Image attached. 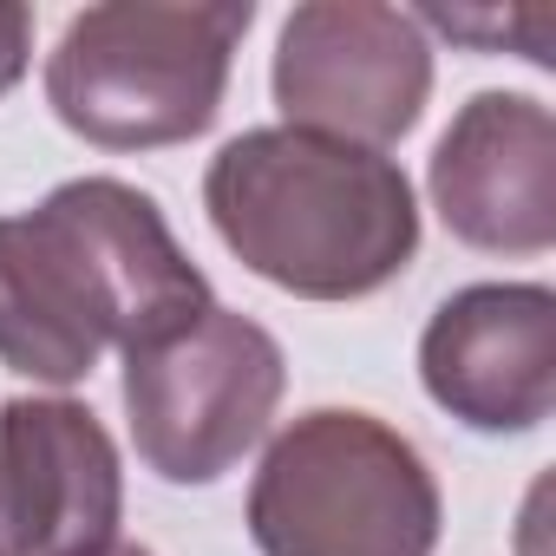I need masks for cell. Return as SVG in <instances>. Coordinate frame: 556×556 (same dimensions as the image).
<instances>
[{"label": "cell", "instance_id": "cell-1", "mask_svg": "<svg viewBox=\"0 0 556 556\" xmlns=\"http://www.w3.org/2000/svg\"><path fill=\"white\" fill-rule=\"evenodd\" d=\"M203 308H216L203 268L125 177H73L0 216V367L40 387H79L105 348H157Z\"/></svg>", "mask_w": 556, "mask_h": 556}, {"label": "cell", "instance_id": "cell-2", "mask_svg": "<svg viewBox=\"0 0 556 556\" xmlns=\"http://www.w3.org/2000/svg\"><path fill=\"white\" fill-rule=\"evenodd\" d=\"M223 249L295 302H367L419 255V203L400 157L295 125H255L203 170Z\"/></svg>", "mask_w": 556, "mask_h": 556}, {"label": "cell", "instance_id": "cell-3", "mask_svg": "<svg viewBox=\"0 0 556 556\" xmlns=\"http://www.w3.org/2000/svg\"><path fill=\"white\" fill-rule=\"evenodd\" d=\"M249 0H105L47 53L53 118L99 151H164L216 125Z\"/></svg>", "mask_w": 556, "mask_h": 556}, {"label": "cell", "instance_id": "cell-4", "mask_svg": "<svg viewBox=\"0 0 556 556\" xmlns=\"http://www.w3.org/2000/svg\"><path fill=\"white\" fill-rule=\"evenodd\" d=\"M439 523L432 465L361 406L289 419L249 484V536L262 556H432Z\"/></svg>", "mask_w": 556, "mask_h": 556}, {"label": "cell", "instance_id": "cell-5", "mask_svg": "<svg viewBox=\"0 0 556 556\" xmlns=\"http://www.w3.org/2000/svg\"><path fill=\"white\" fill-rule=\"evenodd\" d=\"M289 393V361L262 321L203 308L157 348L125 354V419L144 471L164 484H216L262 445Z\"/></svg>", "mask_w": 556, "mask_h": 556}, {"label": "cell", "instance_id": "cell-6", "mask_svg": "<svg viewBox=\"0 0 556 556\" xmlns=\"http://www.w3.org/2000/svg\"><path fill=\"white\" fill-rule=\"evenodd\" d=\"M268 86L282 105V125L387 151L426 118L432 40L406 8L308 0L275 34Z\"/></svg>", "mask_w": 556, "mask_h": 556}, {"label": "cell", "instance_id": "cell-7", "mask_svg": "<svg viewBox=\"0 0 556 556\" xmlns=\"http://www.w3.org/2000/svg\"><path fill=\"white\" fill-rule=\"evenodd\" d=\"M118 517L125 465L92 406L60 393L0 406V556H99Z\"/></svg>", "mask_w": 556, "mask_h": 556}, {"label": "cell", "instance_id": "cell-8", "mask_svg": "<svg viewBox=\"0 0 556 556\" xmlns=\"http://www.w3.org/2000/svg\"><path fill=\"white\" fill-rule=\"evenodd\" d=\"M419 380L471 432H536L556 413V295L543 282L458 289L419 334Z\"/></svg>", "mask_w": 556, "mask_h": 556}, {"label": "cell", "instance_id": "cell-9", "mask_svg": "<svg viewBox=\"0 0 556 556\" xmlns=\"http://www.w3.org/2000/svg\"><path fill=\"white\" fill-rule=\"evenodd\" d=\"M439 223L484 255L556 242V118L530 92H478L445 125L426 170Z\"/></svg>", "mask_w": 556, "mask_h": 556}, {"label": "cell", "instance_id": "cell-10", "mask_svg": "<svg viewBox=\"0 0 556 556\" xmlns=\"http://www.w3.org/2000/svg\"><path fill=\"white\" fill-rule=\"evenodd\" d=\"M34 66V14L21 0H0V99H8Z\"/></svg>", "mask_w": 556, "mask_h": 556}, {"label": "cell", "instance_id": "cell-11", "mask_svg": "<svg viewBox=\"0 0 556 556\" xmlns=\"http://www.w3.org/2000/svg\"><path fill=\"white\" fill-rule=\"evenodd\" d=\"M99 556H151V549H144V543H125V536H118V543H105Z\"/></svg>", "mask_w": 556, "mask_h": 556}]
</instances>
